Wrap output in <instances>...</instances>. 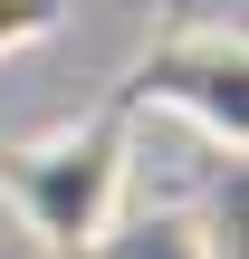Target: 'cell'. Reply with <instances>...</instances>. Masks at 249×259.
Instances as JSON below:
<instances>
[{"instance_id": "1", "label": "cell", "mask_w": 249, "mask_h": 259, "mask_svg": "<svg viewBox=\"0 0 249 259\" xmlns=\"http://www.w3.org/2000/svg\"><path fill=\"white\" fill-rule=\"evenodd\" d=\"M125 173H134V144H125V115H86V125H58L38 144H0V202L19 211V231L58 259H86L115 211H125Z\"/></svg>"}, {"instance_id": "2", "label": "cell", "mask_w": 249, "mask_h": 259, "mask_svg": "<svg viewBox=\"0 0 249 259\" xmlns=\"http://www.w3.org/2000/svg\"><path fill=\"white\" fill-rule=\"evenodd\" d=\"M125 106H182L221 154H240L249 135V96H240V29H202V38H173L154 48L134 77H125Z\"/></svg>"}, {"instance_id": "3", "label": "cell", "mask_w": 249, "mask_h": 259, "mask_svg": "<svg viewBox=\"0 0 249 259\" xmlns=\"http://www.w3.org/2000/svg\"><path fill=\"white\" fill-rule=\"evenodd\" d=\"M86 259H221V250H211V231L192 211H115V231Z\"/></svg>"}, {"instance_id": "4", "label": "cell", "mask_w": 249, "mask_h": 259, "mask_svg": "<svg viewBox=\"0 0 249 259\" xmlns=\"http://www.w3.org/2000/svg\"><path fill=\"white\" fill-rule=\"evenodd\" d=\"M58 19H67V0H0V58H19V48L58 38Z\"/></svg>"}]
</instances>
